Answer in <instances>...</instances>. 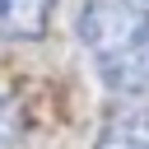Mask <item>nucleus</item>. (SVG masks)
Returning <instances> with one entry per match:
<instances>
[{
	"instance_id": "f257e3e1",
	"label": "nucleus",
	"mask_w": 149,
	"mask_h": 149,
	"mask_svg": "<svg viewBox=\"0 0 149 149\" xmlns=\"http://www.w3.org/2000/svg\"><path fill=\"white\" fill-rule=\"evenodd\" d=\"M79 47L93 61L107 93L144 98L149 93V5L140 0H84Z\"/></svg>"
},
{
	"instance_id": "7ed1b4c3",
	"label": "nucleus",
	"mask_w": 149,
	"mask_h": 149,
	"mask_svg": "<svg viewBox=\"0 0 149 149\" xmlns=\"http://www.w3.org/2000/svg\"><path fill=\"white\" fill-rule=\"evenodd\" d=\"M93 149H149V107H130L102 121Z\"/></svg>"
},
{
	"instance_id": "20e7f679",
	"label": "nucleus",
	"mask_w": 149,
	"mask_h": 149,
	"mask_svg": "<svg viewBox=\"0 0 149 149\" xmlns=\"http://www.w3.org/2000/svg\"><path fill=\"white\" fill-rule=\"evenodd\" d=\"M19 130H23V112H19V102H14V98H5V93H0V149H14Z\"/></svg>"
},
{
	"instance_id": "f03ea898",
	"label": "nucleus",
	"mask_w": 149,
	"mask_h": 149,
	"mask_svg": "<svg viewBox=\"0 0 149 149\" xmlns=\"http://www.w3.org/2000/svg\"><path fill=\"white\" fill-rule=\"evenodd\" d=\"M56 0H0V37L14 42H37L51 23Z\"/></svg>"
},
{
	"instance_id": "39448f33",
	"label": "nucleus",
	"mask_w": 149,
	"mask_h": 149,
	"mask_svg": "<svg viewBox=\"0 0 149 149\" xmlns=\"http://www.w3.org/2000/svg\"><path fill=\"white\" fill-rule=\"evenodd\" d=\"M140 5H149V0H140Z\"/></svg>"
}]
</instances>
